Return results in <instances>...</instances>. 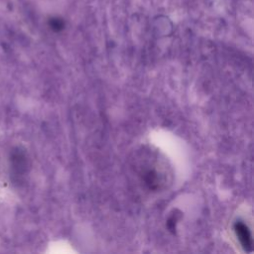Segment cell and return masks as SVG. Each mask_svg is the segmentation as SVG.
<instances>
[{
	"mask_svg": "<svg viewBox=\"0 0 254 254\" xmlns=\"http://www.w3.org/2000/svg\"><path fill=\"white\" fill-rule=\"evenodd\" d=\"M135 167V174L147 190L158 191L165 186L168 175L160 162L147 158L137 162Z\"/></svg>",
	"mask_w": 254,
	"mask_h": 254,
	"instance_id": "cell-1",
	"label": "cell"
},
{
	"mask_svg": "<svg viewBox=\"0 0 254 254\" xmlns=\"http://www.w3.org/2000/svg\"><path fill=\"white\" fill-rule=\"evenodd\" d=\"M9 161L13 180L19 179L26 174L28 170V156L22 148H14L10 153Z\"/></svg>",
	"mask_w": 254,
	"mask_h": 254,
	"instance_id": "cell-2",
	"label": "cell"
},
{
	"mask_svg": "<svg viewBox=\"0 0 254 254\" xmlns=\"http://www.w3.org/2000/svg\"><path fill=\"white\" fill-rule=\"evenodd\" d=\"M233 231L241 247L244 249V251L251 252L252 246H253V240H252V234L248 225L242 220H237L233 224Z\"/></svg>",
	"mask_w": 254,
	"mask_h": 254,
	"instance_id": "cell-3",
	"label": "cell"
},
{
	"mask_svg": "<svg viewBox=\"0 0 254 254\" xmlns=\"http://www.w3.org/2000/svg\"><path fill=\"white\" fill-rule=\"evenodd\" d=\"M50 28L55 32H60L64 28V21L59 17H53L49 20Z\"/></svg>",
	"mask_w": 254,
	"mask_h": 254,
	"instance_id": "cell-4",
	"label": "cell"
}]
</instances>
